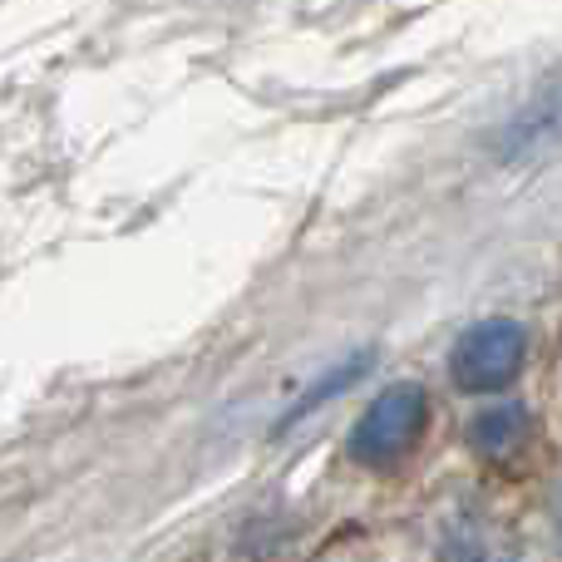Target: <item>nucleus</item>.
I'll return each mask as SVG.
<instances>
[{
	"label": "nucleus",
	"instance_id": "4",
	"mask_svg": "<svg viewBox=\"0 0 562 562\" xmlns=\"http://www.w3.org/2000/svg\"><path fill=\"white\" fill-rule=\"evenodd\" d=\"M439 562H524V558H518V548L508 543L504 533H494V528L459 524L454 533L445 538V548H439Z\"/></svg>",
	"mask_w": 562,
	"mask_h": 562
},
{
	"label": "nucleus",
	"instance_id": "1",
	"mask_svg": "<svg viewBox=\"0 0 562 562\" xmlns=\"http://www.w3.org/2000/svg\"><path fill=\"white\" fill-rule=\"evenodd\" d=\"M419 429H425V395H419V385H390V390H380L375 405L356 419L346 449L360 464H390V459H400L415 445Z\"/></svg>",
	"mask_w": 562,
	"mask_h": 562
},
{
	"label": "nucleus",
	"instance_id": "5",
	"mask_svg": "<svg viewBox=\"0 0 562 562\" xmlns=\"http://www.w3.org/2000/svg\"><path fill=\"white\" fill-rule=\"evenodd\" d=\"M548 144H562V85L553 94L538 99V104L514 124V134H508V148H514V154H533V148H548Z\"/></svg>",
	"mask_w": 562,
	"mask_h": 562
},
{
	"label": "nucleus",
	"instance_id": "2",
	"mask_svg": "<svg viewBox=\"0 0 562 562\" xmlns=\"http://www.w3.org/2000/svg\"><path fill=\"white\" fill-rule=\"evenodd\" d=\"M528 356V330L518 321H479L459 336L449 370H454V385L464 390H498L524 370Z\"/></svg>",
	"mask_w": 562,
	"mask_h": 562
},
{
	"label": "nucleus",
	"instance_id": "3",
	"mask_svg": "<svg viewBox=\"0 0 562 562\" xmlns=\"http://www.w3.org/2000/svg\"><path fill=\"white\" fill-rule=\"evenodd\" d=\"M528 439V409L524 405H494L469 419V449L479 459H508Z\"/></svg>",
	"mask_w": 562,
	"mask_h": 562
}]
</instances>
